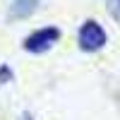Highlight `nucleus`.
Returning a JSON list of instances; mask_svg holds the SVG:
<instances>
[{
  "instance_id": "obj_1",
  "label": "nucleus",
  "mask_w": 120,
  "mask_h": 120,
  "mask_svg": "<svg viewBox=\"0 0 120 120\" xmlns=\"http://www.w3.org/2000/svg\"><path fill=\"white\" fill-rule=\"evenodd\" d=\"M106 38H108L106 29L98 22H94V19H86V22L82 24V29H79V48L86 51V53H94V51H98V48H103Z\"/></svg>"
},
{
  "instance_id": "obj_2",
  "label": "nucleus",
  "mask_w": 120,
  "mask_h": 120,
  "mask_svg": "<svg viewBox=\"0 0 120 120\" xmlns=\"http://www.w3.org/2000/svg\"><path fill=\"white\" fill-rule=\"evenodd\" d=\"M58 38H60V29H55V26H46V29L34 31L31 36H26L24 48H26L29 53H43V51H48L53 43H58Z\"/></svg>"
},
{
  "instance_id": "obj_3",
  "label": "nucleus",
  "mask_w": 120,
  "mask_h": 120,
  "mask_svg": "<svg viewBox=\"0 0 120 120\" xmlns=\"http://www.w3.org/2000/svg\"><path fill=\"white\" fill-rule=\"evenodd\" d=\"M38 7V0H12L10 5V19H26Z\"/></svg>"
},
{
  "instance_id": "obj_4",
  "label": "nucleus",
  "mask_w": 120,
  "mask_h": 120,
  "mask_svg": "<svg viewBox=\"0 0 120 120\" xmlns=\"http://www.w3.org/2000/svg\"><path fill=\"white\" fill-rule=\"evenodd\" d=\"M106 5H108V15L115 22H120V0H106Z\"/></svg>"
},
{
  "instance_id": "obj_5",
  "label": "nucleus",
  "mask_w": 120,
  "mask_h": 120,
  "mask_svg": "<svg viewBox=\"0 0 120 120\" xmlns=\"http://www.w3.org/2000/svg\"><path fill=\"white\" fill-rule=\"evenodd\" d=\"M24 120H31V115H24Z\"/></svg>"
}]
</instances>
